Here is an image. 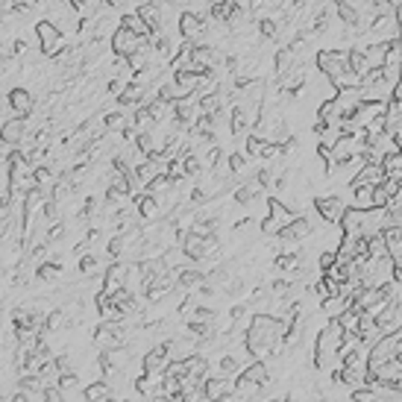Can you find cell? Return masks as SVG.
<instances>
[{"mask_svg": "<svg viewBox=\"0 0 402 402\" xmlns=\"http://www.w3.org/2000/svg\"><path fill=\"white\" fill-rule=\"evenodd\" d=\"M282 335H285V326H282L279 317L268 314V312H258L250 317V326L244 332V349L253 361H268V356L279 349Z\"/></svg>", "mask_w": 402, "mask_h": 402, "instance_id": "cell-1", "label": "cell"}, {"mask_svg": "<svg viewBox=\"0 0 402 402\" xmlns=\"http://www.w3.org/2000/svg\"><path fill=\"white\" fill-rule=\"evenodd\" d=\"M344 341H347V332L341 329V323L329 320L317 332V338H314V367L317 370H332V364L338 361V352H341Z\"/></svg>", "mask_w": 402, "mask_h": 402, "instance_id": "cell-2", "label": "cell"}, {"mask_svg": "<svg viewBox=\"0 0 402 402\" xmlns=\"http://www.w3.org/2000/svg\"><path fill=\"white\" fill-rule=\"evenodd\" d=\"M36 38H38V53L44 59H53V56H59L65 51V33L47 18H41L36 23Z\"/></svg>", "mask_w": 402, "mask_h": 402, "instance_id": "cell-3", "label": "cell"}, {"mask_svg": "<svg viewBox=\"0 0 402 402\" xmlns=\"http://www.w3.org/2000/svg\"><path fill=\"white\" fill-rule=\"evenodd\" d=\"M297 218V211L285 203V200H279V197H270L268 200V218L262 221V235H270V238H276V232L285 226V223H291Z\"/></svg>", "mask_w": 402, "mask_h": 402, "instance_id": "cell-4", "label": "cell"}, {"mask_svg": "<svg viewBox=\"0 0 402 402\" xmlns=\"http://www.w3.org/2000/svg\"><path fill=\"white\" fill-rule=\"evenodd\" d=\"M176 30H179L182 41H200L208 33V18H203V15L191 12V9H185V12H179Z\"/></svg>", "mask_w": 402, "mask_h": 402, "instance_id": "cell-5", "label": "cell"}, {"mask_svg": "<svg viewBox=\"0 0 402 402\" xmlns=\"http://www.w3.org/2000/svg\"><path fill=\"white\" fill-rule=\"evenodd\" d=\"M144 41H147V38H141L138 33H132V30L121 27V23H117L115 33L109 36V47H112V53H115V56H127V59H129V56H132V53H135Z\"/></svg>", "mask_w": 402, "mask_h": 402, "instance_id": "cell-6", "label": "cell"}, {"mask_svg": "<svg viewBox=\"0 0 402 402\" xmlns=\"http://www.w3.org/2000/svg\"><path fill=\"white\" fill-rule=\"evenodd\" d=\"M309 235H312V221L297 215L291 223H285V226H282V229L276 232V238H279L282 244H285L288 250H294L300 241H305V238H309Z\"/></svg>", "mask_w": 402, "mask_h": 402, "instance_id": "cell-7", "label": "cell"}, {"mask_svg": "<svg viewBox=\"0 0 402 402\" xmlns=\"http://www.w3.org/2000/svg\"><path fill=\"white\" fill-rule=\"evenodd\" d=\"M344 208H347V203H344V197H338V194L314 197V211H317V218H320L323 223H338L341 215H344Z\"/></svg>", "mask_w": 402, "mask_h": 402, "instance_id": "cell-8", "label": "cell"}, {"mask_svg": "<svg viewBox=\"0 0 402 402\" xmlns=\"http://www.w3.org/2000/svg\"><path fill=\"white\" fill-rule=\"evenodd\" d=\"M23 138H27V117H6L0 124V144L4 147H21Z\"/></svg>", "mask_w": 402, "mask_h": 402, "instance_id": "cell-9", "label": "cell"}, {"mask_svg": "<svg viewBox=\"0 0 402 402\" xmlns=\"http://www.w3.org/2000/svg\"><path fill=\"white\" fill-rule=\"evenodd\" d=\"M168 364H171L168 344H159L141 356V373H147V376H162L164 370H168Z\"/></svg>", "mask_w": 402, "mask_h": 402, "instance_id": "cell-10", "label": "cell"}, {"mask_svg": "<svg viewBox=\"0 0 402 402\" xmlns=\"http://www.w3.org/2000/svg\"><path fill=\"white\" fill-rule=\"evenodd\" d=\"M6 100H9V109L18 115V117H30L36 112V94L33 88L27 85H15L9 94H6Z\"/></svg>", "mask_w": 402, "mask_h": 402, "instance_id": "cell-11", "label": "cell"}, {"mask_svg": "<svg viewBox=\"0 0 402 402\" xmlns=\"http://www.w3.org/2000/svg\"><path fill=\"white\" fill-rule=\"evenodd\" d=\"M200 393L208 402H218L221 396L235 393V379H232V376H206L203 385H200Z\"/></svg>", "mask_w": 402, "mask_h": 402, "instance_id": "cell-12", "label": "cell"}, {"mask_svg": "<svg viewBox=\"0 0 402 402\" xmlns=\"http://www.w3.org/2000/svg\"><path fill=\"white\" fill-rule=\"evenodd\" d=\"M135 197V215H138V221L141 223H153V221H159L162 218V206H159V200L153 197V194H132Z\"/></svg>", "mask_w": 402, "mask_h": 402, "instance_id": "cell-13", "label": "cell"}, {"mask_svg": "<svg viewBox=\"0 0 402 402\" xmlns=\"http://www.w3.org/2000/svg\"><path fill=\"white\" fill-rule=\"evenodd\" d=\"M262 191H265V188L258 185V179H255V176H250L247 182L235 185V194H232V197H235V203H238V206H253Z\"/></svg>", "mask_w": 402, "mask_h": 402, "instance_id": "cell-14", "label": "cell"}, {"mask_svg": "<svg viewBox=\"0 0 402 402\" xmlns=\"http://www.w3.org/2000/svg\"><path fill=\"white\" fill-rule=\"evenodd\" d=\"M382 238L388 244V255L393 265H402V226H385Z\"/></svg>", "mask_w": 402, "mask_h": 402, "instance_id": "cell-15", "label": "cell"}, {"mask_svg": "<svg viewBox=\"0 0 402 402\" xmlns=\"http://www.w3.org/2000/svg\"><path fill=\"white\" fill-rule=\"evenodd\" d=\"M112 385L106 379H94L91 385L83 388V402H112Z\"/></svg>", "mask_w": 402, "mask_h": 402, "instance_id": "cell-16", "label": "cell"}, {"mask_svg": "<svg viewBox=\"0 0 402 402\" xmlns=\"http://www.w3.org/2000/svg\"><path fill=\"white\" fill-rule=\"evenodd\" d=\"M385 179V171H382V164H361V171L352 176V182H349V188H356V185H379Z\"/></svg>", "mask_w": 402, "mask_h": 402, "instance_id": "cell-17", "label": "cell"}, {"mask_svg": "<svg viewBox=\"0 0 402 402\" xmlns=\"http://www.w3.org/2000/svg\"><path fill=\"white\" fill-rule=\"evenodd\" d=\"M276 270H282V273H302V255L297 253V250H282L279 255H276Z\"/></svg>", "mask_w": 402, "mask_h": 402, "instance_id": "cell-18", "label": "cell"}, {"mask_svg": "<svg viewBox=\"0 0 402 402\" xmlns=\"http://www.w3.org/2000/svg\"><path fill=\"white\" fill-rule=\"evenodd\" d=\"M241 376H247V379H253L258 388H268L270 385V364L268 361H253L241 370Z\"/></svg>", "mask_w": 402, "mask_h": 402, "instance_id": "cell-19", "label": "cell"}, {"mask_svg": "<svg viewBox=\"0 0 402 402\" xmlns=\"http://www.w3.org/2000/svg\"><path fill=\"white\" fill-rule=\"evenodd\" d=\"M182 364H185V373H188V376H194V379H200V382L208 376V359L200 356V352H191L188 359H182Z\"/></svg>", "mask_w": 402, "mask_h": 402, "instance_id": "cell-20", "label": "cell"}, {"mask_svg": "<svg viewBox=\"0 0 402 402\" xmlns=\"http://www.w3.org/2000/svg\"><path fill=\"white\" fill-rule=\"evenodd\" d=\"M382 171H385V176H388V179L402 182V153H399V150H393V153H385V156H382Z\"/></svg>", "mask_w": 402, "mask_h": 402, "instance_id": "cell-21", "label": "cell"}, {"mask_svg": "<svg viewBox=\"0 0 402 402\" xmlns=\"http://www.w3.org/2000/svg\"><path fill=\"white\" fill-rule=\"evenodd\" d=\"M335 320L341 323V329L347 335H359V323H361V312L359 309H352V305H349V309H344Z\"/></svg>", "mask_w": 402, "mask_h": 402, "instance_id": "cell-22", "label": "cell"}, {"mask_svg": "<svg viewBox=\"0 0 402 402\" xmlns=\"http://www.w3.org/2000/svg\"><path fill=\"white\" fill-rule=\"evenodd\" d=\"M367 258H373V262H385V258H391L382 232H376V235H370V238H367Z\"/></svg>", "mask_w": 402, "mask_h": 402, "instance_id": "cell-23", "label": "cell"}, {"mask_svg": "<svg viewBox=\"0 0 402 402\" xmlns=\"http://www.w3.org/2000/svg\"><path fill=\"white\" fill-rule=\"evenodd\" d=\"M265 388H258L253 379H247V376H235V393H238L241 399H258V393H262Z\"/></svg>", "mask_w": 402, "mask_h": 402, "instance_id": "cell-24", "label": "cell"}, {"mask_svg": "<svg viewBox=\"0 0 402 402\" xmlns=\"http://www.w3.org/2000/svg\"><path fill=\"white\" fill-rule=\"evenodd\" d=\"M62 276V262H53V258H51V262H41L38 268H36V279L38 282H47V285H51V282H56Z\"/></svg>", "mask_w": 402, "mask_h": 402, "instance_id": "cell-25", "label": "cell"}, {"mask_svg": "<svg viewBox=\"0 0 402 402\" xmlns=\"http://www.w3.org/2000/svg\"><path fill=\"white\" fill-rule=\"evenodd\" d=\"M121 27H127V30L138 33L141 38H150V30H147V23L138 18V12H135V9H132V12H124V15H121Z\"/></svg>", "mask_w": 402, "mask_h": 402, "instance_id": "cell-26", "label": "cell"}, {"mask_svg": "<svg viewBox=\"0 0 402 402\" xmlns=\"http://www.w3.org/2000/svg\"><path fill=\"white\" fill-rule=\"evenodd\" d=\"M247 356V349L244 352H223L221 356V373L223 376H232V373H241L244 367H241V359Z\"/></svg>", "mask_w": 402, "mask_h": 402, "instance_id": "cell-27", "label": "cell"}, {"mask_svg": "<svg viewBox=\"0 0 402 402\" xmlns=\"http://www.w3.org/2000/svg\"><path fill=\"white\" fill-rule=\"evenodd\" d=\"M352 191V206L356 208H373V185H356Z\"/></svg>", "mask_w": 402, "mask_h": 402, "instance_id": "cell-28", "label": "cell"}, {"mask_svg": "<svg viewBox=\"0 0 402 402\" xmlns=\"http://www.w3.org/2000/svg\"><path fill=\"white\" fill-rule=\"evenodd\" d=\"M185 320H188V326L191 323H215V309H208V305H194V309L185 314Z\"/></svg>", "mask_w": 402, "mask_h": 402, "instance_id": "cell-29", "label": "cell"}, {"mask_svg": "<svg viewBox=\"0 0 402 402\" xmlns=\"http://www.w3.org/2000/svg\"><path fill=\"white\" fill-rule=\"evenodd\" d=\"M159 396H168V399L179 396V379H176V376L162 373V379H159Z\"/></svg>", "mask_w": 402, "mask_h": 402, "instance_id": "cell-30", "label": "cell"}, {"mask_svg": "<svg viewBox=\"0 0 402 402\" xmlns=\"http://www.w3.org/2000/svg\"><path fill=\"white\" fill-rule=\"evenodd\" d=\"M65 320H68V312H65V309H53L51 314L44 317V332H47V335L59 332V329L65 326Z\"/></svg>", "mask_w": 402, "mask_h": 402, "instance_id": "cell-31", "label": "cell"}, {"mask_svg": "<svg viewBox=\"0 0 402 402\" xmlns=\"http://www.w3.org/2000/svg\"><path fill=\"white\" fill-rule=\"evenodd\" d=\"M223 162H226L232 179H238L244 174V168H247V156L244 153H229V156H223Z\"/></svg>", "mask_w": 402, "mask_h": 402, "instance_id": "cell-32", "label": "cell"}, {"mask_svg": "<svg viewBox=\"0 0 402 402\" xmlns=\"http://www.w3.org/2000/svg\"><path fill=\"white\" fill-rule=\"evenodd\" d=\"M349 402H388L382 393H376V391H370V388H359V391H352V396H349Z\"/></svg>", "mask_w": 402, "mask_h": 402, "instance_id": "cell-33", "label": "cell"}, {"mask_svg": "<svg viewBox=\"0 0 402 402\" xmlns=\"http://www.w3.org/2000/svg\"><path fill=\"white\" fill-rule=\"evenodd\" d=\"M44 402H68V399H65L62 388L53 382V385H44Z\"/></svg>", "mask_w": 402, "mask_h": 402, "instance_id": "cell-34", "label": "cell"}, {"mask_svg": "<svg viewBox=\"0 0 402 402\" xmlns=\"http://www.w3.org/2000/svg\"><path fill=\"white\" fill-rule=\"evenodd\" d=\"M244 314H247V305H241V302H238V305H232V309H229V320H232V323H238Z\"/></svg>", "mask_w": 402, "mask_h": 402, "instance_id": "cell-35", "label": "cell"}, {"mask_svg": "<svg viewBox=\"0 0 402 402\" xmlns=\"http://www.w3.org/2000/svg\"><path fill=\"white\" fill-rule=\"evenodd\" d=\"M6 402H33V399H30V393H23V391H15V393H12V396H9Z\"/></svg>", "mask_w": 402, "mask_h": 402, "instance_id": "cell-36", "label": "cell"}, {"mask_svg": "<svg viewBox=\"0 0 402 402\" xmlns=\"http://www.w3.org/2000/svg\"><path fill=\"white\" fill-rule=\"evenodd\" d=\"M332 4H335V6H356V9H359L364 0H332Z\"/></svg>", "mask_w": 402, "mask_h": 402, "instance_id": "cell-37", "label": "cell"}, {"mask_svg": "<svg viewBox=\"0 0 402 402\" xmlns=\"http://www.w3.org/2000/svg\"><path fill=\"white\" fill-rule=\"evenodd\" d=\"M138 4H153V6H162L164 0H138Z\"/></svg>", "mask_w": 402, "mask_h": 402, "instance_id": "cell-38", "label": "cell"}, {"mask_svg": "<svg viewBox=\"0 0 402 402\" xmlns=\"http://www.w3.org/2000/svg\"><path fill=\"white\" fill-rule=\"evenodd\" d=\"M388 4H391L393 9H399V6H402V0H388Z\"/></svg>", "mask_w": 402, "mask_h": 402, "instance_id": "cell-39", "label": "cell"}, {"mask_svg": "<svg viewBox=\"0 0 402 402\" xmlns=\"http://www.w3.org/2000/svg\"><path fill=\"white\" fill-rule=\"evenodd\" d=\"M36 4H38V6H44V4H51V0H36Z\"/></svg>", "mask_w": 402, "mask_h": 402, "instance_id": "cell-40", "label": "cell"}, {"mask_svg": "<svg viewBox=\"0 0 402 402\" xmlns=\"http://www.w3.org/2000/svg\"><path fill=\"white\" fill-rule=\"evenodd\" d=\"M396 273H399V276H402V265H396Z\"/></svg>", "mask_w": 402, "mask_h": 402, "instance_id": "cell-41", "label": "cell"}]
</instances>
